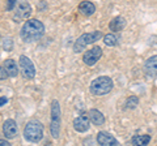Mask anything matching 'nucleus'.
I'll return each instance as SVG.
<instances>
[{"label":"nucleus","mask_w":157,"mask_h":146,"mask_svg":"<svg viewBox=\"0 0 157 146\" xmlns=\"http://www.w3.org/2000/svg\"><path fill=\"white\" fill-rule=\"evenodd\" d=\"M21 38L24 42L32 43L38 39L45 34V25L39 20H28L21 29Z\"/></svg>","instance_id":"f257e3e1"},{"label":"nucleus","mask_w":157,"mask_h":146,"mask_svg":"<svg viewBox=\"0 0 157 146\" xmlns=\"http://www.w3.org/2000/svg\"><path fill=\"white\" fill-rule=\"evenodd\" d=\"M113 89V80L107 76L97 77L90 84V93L94 95H105Z\"/></svg>","instance_id":"f03ea898"},{"label":"nucleus","mask_w":157,"mask_h":146,"mask_svg":"<svg viewBox=\"0 0 157 146\" xmlns=\"http://www.w3.org/2000/svg\"><path fill=\"white\" fill-rule=\"evenodd\" d=\"M24 137L29 142H39L43 137V126L39 121H29L24 129Z\"/></svg>","instance_id":"7ed1b4c3"},{"label":"nucleus","mask_w":157,"mask_h":146,"mask_svg":"<svg viewBox=\"0 0 157 146\" xmlns=\"http://www.w3.org/2000/svg\"><path fill=\"white\" fill-rule=\"evenodd\" d=\"M102 37V34L100 30H96V31H92V33H85L82 34V35H80L76 39L75 45H73V52H81L84 48L90 45V43H94L96 41H100V38Z\"/></svg>","instance_id":"20e7f679"},{"label":"nucleus","mask_w":157,"mask_h":146,"mask_svg":"<svg viewBox=\"0 0 157 146\" xmlns=\"http://www.w3.org/2000/svg\"><path fill=\"white\" fill-rule=\"evenodd\" d=\"M50 132L54 138L59 137L60 132V106L56 99L51 102V125H50Z\"/></svg>","instance_id":"39448f33"},{"label":"nucleus","mask_w":157,"mask_h":146,"mask_svg":"<svg viewBox=\"0 0 157 146\" xmlns=\"http://www.w3.org/2000/svg\"><path fill=\"white\" fill-rule=\"evenodd\" d=\"M20 67H21L22 76L25 77V78H28V80L34 78V76H36V69H34V65L29 57H26L25 55L20 56Z\"/></svg>","instance_id":"423d86ee"},{"label":"nucleus","mask_w":157,"mask_h":146,"mask_svg":"<svg viewBox=\"0 0 157 146\" xmlns=\"http://www.w3.org/2000/svg\"><path fill=\"white\" fill-rule=\"evenodd\" d=\"M101 56H102V48L100 46H96V47L90 48L89 51H86L84 53V56H82V61H84L86 65L92 67V65H94L98 60H100Z\"/></svg>","instance_id":"0eeeda50"},{"label":"nucleus","mask_w":157,"mask_h":146,"mask_svg":"<svg viewBox=\"0 0 157 146\" xmlns=\"http://www.w3.org/2000/svg\"><path fill=\"white\" fill-rule=\"evenodd\" d=\"M32 14V7L26 0H20L16 7V14H14V20H25Z\"/></svg>","instance_id":"6e6552de"},{"label":"nucleus","mask_w":157,"mask_h":146,"mask_svg":"<svg viewBox=\"0 0 157 146\" xmlns=\"http://www.w3.org/2000/svg\"><path fill=\"white\" fill-rule=\"evenodd\" d=\"M89 115H80V116H77V118L73 120V128H75L76 132H86L88 129H89Z\"/></svg>","instance_id":"1a4fd4ad"},{"label":"nucleus","mask_w":157,"mask_h":146,"mask_svg":"<svg viewBox=\"0 0 157 146\" xmlns=\"http://www.w3.org/2000/svg\"><path fill=\"white\" fill-rule=\"evenodd\" d=\"M3 133L7 138H13L17 134V124L12 119H8L3 124Z\"/></svg>","instance_id":"9d476101"},{"label":"nucleus","mask_w":157,"mask_h":146,"mask_svg":"<svg viewBox=\"0 0 157 146\" xmlns=\"http://www.w3.org/2000/svg\"><path fill=\"white\" fill-rule=\"evenodd\" d=\"M97 142L102 145V146H117V145H119V142L113 137L111 134L109 133H106V132H98L97 133Z\"/></svg>","instance_id":"9b49d317"},{"label":"nucleus","mask_w":157,"mask_h":146,"mask_svg":"<svg viewBox=\"0 0 157 146\" xmlns=\"http://www.w3.org/2000/svg\"><path fill=\"white\" fill-rule=\"evenodd\" d=\"M88 115H89V119H90L92 124H94V125H104L105 124V116L101 111L93 108L88 112Z\"/></svg>","instance_id":"f8f14e48"},{"label":"nucleus","mask_w":157,"mask_h":146,"mask_svg":"<svg viewBox=\"0 0 157 146\" xmlns=\"http://www.w3.org/2000/svg\"><path fill=\"white\" fill-rule=\"evenodd\" d=\"M144 69L147 72L148 76H156L157 75V55L155 56H151L148 60L145 61V65H144Z\"/></svg>","instance_id":"ddd939ff"},{"label":"nucleus","mask_w":157,"mask_h":146,"mask_svg":"<svg viewBox=\"0 0 157 146\" xmlns=\"http://www.w3.org/2000/svg\"><path fill=\"white\" fill-rule=\"evenodd\" d=\"M78 12L86 17L92 16V14L96 12V5L90 2H82V3H80V5H78Z\"/></svg>","instance_id":"4468645a"},{"label":"nucleus","mask_w":157,"mask_h":146,"mask_svg":"<svg viewBox=\"0 0 157 146\" xmlns=\"http://www.w3.org/2000/svg\"><path fill=\"white\" fill-rule=\"evenodd\" d=\"M126 26V20L122 16H118L115 18H113V20L110 21L109 24V27H110V30L113 31H121V30H123Z\"/></svg>","instance_id":"2eb2a0df"},{"label":"nucleus","mask_w":157,"mask_h":146,"mask_svg":"<svg viewBox=\"0 0 157 146\" xmlns=\"http://www.w3.org/2000/svg\"><path fill=\"white\" fill-rule=\"evenodd\" d=\"M4 68H6V71H7L9 77H16L18 75V68H17L16 61H14L13 59H7L6 61H4Z\"/></svg>","instance_id":"dca6fc26"},{"label":"nucleus","mask_w":157,"mask_h":146,"mask_svg":"<svg viewBox=\"0 0 157 146\" xmlns=\"http://www.w3.org/2000/svg\"><path fill=\"white\" fill-rule=\"evenodd\" d=\"M151 141V136L148 134H136L132 137L131 144L132 145H148Z\"/></svg>","instance_id":"f3484780"},{"label":"nucleus","mask_w":157,"mask_h":146,"mask_svg":"<svg viewBox=\"0 0 157 146\" xmlns=\"http://www.w3.org/2000/svg\"><path fill=\"white\" fill-rule=\"evenodd\" d=\"M104 42H105L106 46L113 47V46L118 45V38H117V35H114V34H106L104 37Z\"/></svg>","instance_id":"a211bd4d"},{"label":"nucleus","mask_w":157,"mask_h":146,"mask_svg":"<svg viewBox=\"0 0 157 146\" xmlns=\"http://www.w3.org/2000/svg\"><path fill=\"white\" fill-rule=\"evenodd\" d=\"M137 103H139V98L135 95H131L127 98L126 100V108H128V110H132V108H135V107L137 106Z\"/></svg>","instance_id":"6ab92c4d"},{"label":"nucleus","mask_w":157,"mask_h":146,"mask_svg":"<svg viewBox=\"0 0 157 146\" xmlns=\"http://www.w3.org/2000/svg\"><path fill=\"white\" fill-rule=\"evenodd\" d=\"M14 5H16V0H8L6 9L7 11H12V9H14Z\"/></svg>","instance_id":"aec40b11"},{"label":"nucleus","mask_w":157,"mask_h":146,"mask_svg":"<svg viewBox=\"0 0 157 146\" xmlns=\"http://www.w3.org/2000/svg\"><path fill=\"white\" fill-rule=\"evenodd\" d=\"M7 77H8V73L6 71V68L0 67V80H6Z\"/></svg>","instance_id":"412c9836"},{"label":"nucleus","mask_w":157,"mask_h":146,"mask_svg":"<svg viewBox=\"0 0 157 146\" xmlns=\"http://www.w3.org/2000/svg\"><path fill=\"white\" fill-rule=\"evenodd\" d=\"M11 46H12V41H11V39L4 41V50H6V51H9V50H11Z\"/></svg>","instance_id":"4be33fe9"},{"label":"nucleus","mask_w":157,"mask_h":146,"mask_svg":"<svg viewBox=\"0 0 157 146\" xmlns=\"http://www.w3.org/2000/svg\"><path fill=\"white\" fill-rule=\"evenodd\" d=\"M8 102V99L6 98V97H0V106H3V104H6Z\"/></svg>","instance_id":"5701e85b"},{"label":"nucleus","mask_w":157,"mask_h":146,"mask_svg":"<svg viewBox=\"0 0 157 146\" xmlns=\"http://www.w3.org/2000/svg\"><path fill=\"white\" fill-rule=\"evenodd\" d=\"M0 145H6V146H9L11 144H9L8 141H6V140H0Z\"/></svg>","instance_id":"b1692460"}]
</instances>
